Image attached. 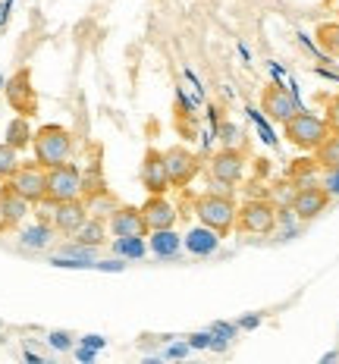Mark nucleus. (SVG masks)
I'll return each mask as SVG.
<instances>
[{"label": "nucleus", "mask_w": 339, "mask_h": 364, "mask_svg": "<svg viewBox=\"0 0 339 364\" xmlns=\"http://www.w3.org/2000/svg\"><path fill=\"white\" fill-rule=\"evenodd\" d=\"M323 188L330 195H339V170H327V179H323Z\"/></svg>", "instance_id": "c85d7f7f"}, {"label": "nucleus", "mask_w": 339, "mask_h": 364, "mask_svg": "<svg viewBox=\"0 0 339 364\" xmlns=\"http://www.w3.org/2000/svg\"><path fill=\"white\" fill-rule=\"evenodd\" d=\"M141 217H145L148 232L173 230V226H176V220H179L173 201H167V195H148V201L141 204Z\"/></svg>", "instance_id": "ddd939ff"}, {"label": "nucleus", "mask_w": 339, "mask_h": 364, "mask_svg": "<svg viewBox=\"0 0 339 364\" xmlns=\"http://www.w3.org/2000/svg\"><path fill=\"white\" fill-rule=\"evenodd\" d=\"M13 226H10V220H6V214H4V208H0V232H10Z\"/></svg>", "instance_id": "7c9ffc66"}, {"label": "nucleus", "mask_w": 339, "mask_h": 364, "mask_svg": "<svg viewBox=\"0 0 339 364\" xmlns=\"http://www.w3.org/2000/svg\"><path fill=\"white\" fill-rule=\"evenodd\" d=\"M32 148H35V161L41 164L44 170H50V166L66 164L72 157V135L66 126L48 123L32 135Z\"/></svg>", "instance_id": "f03ea898"}, {"label": "nucleus", "mask_w": 339, "mask_h": 364, "mask_svg": "<svg viewBox=\"0 0 339 364\" xmlns=\"http://www.w3.org/2000/svg\"><path fill=\"white\" fill-rule=\"evenodd\" d=\"M50 346L54 348H70V336H66V333H50Z\"/></svg>", "instance_id": "c756f323"}, {"label": "nucleus", "mask_w": 339, "mask_h": 364, "mask_svg": "<svg viewBox=\"0 0 339 364\" xmlns=\"http://www.w3.org/2000/svg\"><path fill=\"white\" fill-rule=\"evenodd\" d=\"M6 104L19 117H35L38 113V91L32 88V70H19L6 82Z\"/></svg>", "instance_id": "1a4fd4ad"}, {"label": "nucleus", "mask_w": 339, "mask_h": 364, "mask_svg": "<svg viewBox=\"0 0 339 364\" xmlns=\"http://www.w3.org/2000/svg\"><path fill=\"white\" fill-rule=\"evenodd\" d=\"M330 204V192L323 186H301L292 198V210H296L298 220H314L327 210Z\"/></svg>", "instance_id": "2eb2a0df"}, {"label": "nucleus", "mask_w": 339, "mask_h": 364, "mask_svg": "<svg viewBox=\"0 0 339 364\" xmlns=\"http://www.w3.org/2000/svg\"><path fill=\"white\" fill-rule=\"evenodd\" d=\"M110 232L113 236H148V226H145V217H141V208H132V204H119V208L110 210V220H107Z\"/></svg>", "instance_id": "4468645a"}, {"label": "nucleus", "mask_w": 339, "mask_h": 364, "mask_svg": "<svg viewBox=\"0 0 339 364\" xmlns=\"http://www.w3.org/2000/svg\"><path fill=\"white\" fill-rule=\"evenodd\" d=\"M32 135L35 132H32V126H28V117H16L6 123V145H13L16 151L32 145Z\"/></svg>", "instance_id": "aec40b11"}, {"label": "nucleus", "mask_w": 339, "mask_h": 364, "mask_svg": "<svg viewBox=\"0 0 339 364\" xmlns=\"http://www.w3.org/2000/svg\"><path fill=\"white\" fill-rule=\"evenodd\" d=\"M323 119H327L330 129H336V132H339V95H333V97H327V101H323Z\"/></svg>", "instance_id": "a878e982"}, {"label": "nucleus", "mask_w": 339, "mask_h": 364, "mask_svg": "<svg viewBox=\"0 0 339 364\" xmlns=\"http://www.w3.org/2000/svg\"><path fill=\"white\" fill-rule=\"evenodd\" d=\"M19 151L13 148V145H6V141H0V182H6L16 173V166H19Z\"/></svg>", "instance_id": "b1692460"}, {"label": "nucleus", "mask_w": 339, "mask_h": 364, "mask_svg": "<svg viewBox=\"0 0 339 364\" xmlns=\"http://www.w3.org/2000/svg\"><path fill=\"white\" fill-rule=\"evenodd\" d=\"M70 198H82V173L75 164H57L48 170V195L44 201L57 204V201H70Z\"/></svg>", "instance_id": "39448f33"}, {"label": "nucleus", "mask_w": 339, "mask_h": 364, "mask_svg": "<svg viewBox=\"0 0 339 364\" xmlns=\"http://www.w3.org/2000/svg\"><path fill=\"white\" fill-rule=\"evenodd\" d=\"M141 186L148 188V195H167L170 192V176H167V161H163V151L148 148L141 157Z\"/></svg>", "instance_id": "9d476101"}, {"label": "nucleus", "mask_w": 339, "mask_h": 364, "mask_svg": "<svg viewBox=\"0 0 339 364\" xmlns=\"http://www.w3.org/2000/svg\"><path fill=\"white\" fill-rule=\"evenodd\" d=\"M283 132H286V141H289V145H296L298 151H314L323 139H327L330 126H327V119H323V117H318V113L296 110L283 123Z\"/></svg>", "instance_id": "7ed1b4c3"}, {"label": "nucleus", "mask_w": 339, "mask_h": 364, "mask_svg": "<svg viewBox=\"0 0 339 364\" xmlns=\"http://www.w3.org/2000/svg\"><path fill=\"white\" fill-rule=\"evenodd\" d=\"M117 252L126 255V257H141V255H145L141 236H119V239H117Z\"/></svg>", "instance_id": "393cba45"}, {"label": "nucleus", "mask_w": 339, "mask_h": 364, "mask_svg": "<svg viewBox=\"0 0 339 364\" xmlns=\"http://www.w3.org/2000/svg\"><path fill=\"white\" fill-rule=\"evenodd\" d=\"M245 176V154L236 148H220L210 157V186H220V192H230Z\"/></svg>", "instance_id": "0eeeda50"}, {"label": "nucleus", "mask_w": 339, "mask_h": 364, "mask_svg": "<svg viewBox=\"0 0 339 364\" xmlns=\"http://www.w3.org/2000/svg\"><path fill=\"white\" fill-rule=\"evenodd\" d=\"M163 161H167V176H170V186L173 188H185L188 182H192L201 173L198 157H195L185 145L167 148V151H163Z\"/></svg>", "instance_id": "6e6552de"}, {"label": "nucleus", "mask_w": 339, "mask_h": 364, "mask_svg": "<svg viewBox=\"0 0 339 364\" xmlns=\"http://www.w3.org/2000/svg\"><path fill=\"white\" fill-rule=\"evenodd\" d=\"M63 255L72 257L75 264H88V261H92V248H88V245H79V242H75V245H66Z\"/></svg>", "instance_id": "bb28decb"}, {"label": "nucleus", "mask_w": 339, "mask_h": 364, "mask_svg": "<svg viewBox=\"0 0 339 364\" xmlns=\"http://www.w3.org/2000/svg\"><path fill=\"white\" fill-rule=\"evenodd\" d=\"M0 208H4L10 226H19L22 220H26V214H28V208H32V204L22 198L16 188H10V182H4V186H0Z\"/></svg>", "instance_id": "dca6fc26"}, {"label": "nucleus", "mask_w": 339, "mask_h": 364, "mask_svg": "<svg viewBox=\"0 0 339 364\" xmlns=\"http://www.w3.org/2000/svg\"><path fill=\"white\" fill-rule=\"evenodd\" d=\"M217 245H220V236H217L214 230H208L205 223L188 230V236H185V248L192 255H214Z\"/></svg>", "instance_id": "f3484780"}, {"label": "nucleus", "mask_w": 339, "mask_h": 364, "mask_svg": "<svg viewBox=\"0 0 339 364\" xmlns=\"http://www.w3.org/2000/svg\"><path fill=\"white\" fill-rule=\"evenodd\" d=\"M50 208H54V214H50V226H54L57 232H63V236H75V230L88 220V201L85 198L57 201V204H50Z\"/></svg>", "instance_id": "f8f14e48"}, {"label": "nucleus", "mask_w": 339, "mask_h": 364, "mask_svg": "<svg viewBox=\"0 0 339 364\" xmlns=\"http://www.w3.org/2000/svg\"><path fill=\"white\" fill-rule=\"evenodd\" d=\"M314 38H318V44L330 57H339V22H323V26H318Z\"/></svg>", "instance_id": "4be33fe9"}, {"label": "nucleus", "mask_w": 339, "mask_h": 364, "mask_svg": "<svg viewBox=\"0 0 339 364\" xmlns=\"http://www.w3.org/2000/svg\"><path fill=\"white\" fill-rule=\"evenodd\" d=\"M220 135H223V145H226V148H232V145L239 141V129L230 126V123H220Z\"/></svg>", "instance_id": "cd10ccee"}, {"label": "nucleus", "mask_w": 339, "mask_h": 364, "mask_svg": "<svg viewBox=\"0 0 339 364\" xmlns=\"http://www.w3.org/2000/svg\"><path fill=\"white\" fill-rule=\"evenodd\" d=\"M314 164L321 170H339V132L336 129H330L327 139L314 148Z\"/></svg>", "instance_id": "a211bd4d"}, {"label": "nucleus", "mask_w": 339, "mask_h": 364, "mask_svg": "<svg viewBox=\"0 0 339 364\" xmlns=\"http://www.w3.org/2000/svg\"><path fill=\"white\" fill-rule=\"evenodd\" d=\"M192 208H195V217L214 230L220 239H226L232 230H236V208L239 204L232 201L230 192H201L192 198Z\"/></svg>", "instance_id": "f257e3e1"}, {"label": "nucleus", "mask_w": 339, "mask_h": 364, "mask_svg": "<svg viewBox=\"0 0 339 364\" xmlns=\"http://www.w3.org/2000/svg\"><path fill=\"white\" fill-rule=\"evenodd\" d=\"M75 242L79 245H88V248H97L107 242V230H104V220H85V223L75 230Z\"/></svg>", "instance_id": "6ab92c4d"}, {"label": "nucleus", "mask_w": 339, "mask_h": 364, "mask_svg": "<svg viewBox=\"0 0 339 364\" xmlns=\"http://www.w3.org/2000/svg\"><path fill=\"white\" fill-rule=\"evenodd\" d=\"M261 110L267 113L270 119H276V123H286V119H289L296 110H301V107H298L296 95H292L289 88L270 82V85L261 91Z\"/></svg>", "instance_id": "9b49d317"}, {"label": "nucleus", "mask_w": 339, "mask_h": 364, "mask_svg": "<svg viewBox=\"0 0 339 364\" xmlns=\"http://www.w3.org/2000/svg\"><path fill=\"white\" fill-rule=\"evenodd\" d=\"M54 236V226L50 223H35L28 230H22V245L26 248H44Z\"/></svg>", "instance_id": "5701e85b"}, {"label": "nucleus", "mask_w": 339, "mask_h": 364, "mask_svg": "<svg viewBox=\"0 0 339 364\" xmlns=\"http://www.w3.org/2000/svg\"><path fill=\"white\" fill-rule=\"evenodd\" d=\"M276 220H280V210L274 201L252 198L236 208V230L245 236H270L276 230Z\"/></svg>", "instance_id": "20e7f679"}, {"label": "nucleus", "mask_w": 339, "mask_h": 364, "mask_svg": "<svg viewBox=\"0 0 339 364\" xmlns=\"http://www.w3.org/2000/svg\"><path fill=\"white\" fill-rule=\"evenodd\" d=\"M10 188H16V192L26 198L28 204H41L44 195H48V170H44L38 161H28V164H19L16 173H13L10 179Z\"/></svg>", "instance_id": "423d86ee"}, {"label": "nucleus", "mask_w": 339, "mask_h": 364, "mask_svg": "<svg viewBox=\"0 0 339 364\" xmlns=\"http://www.w3.org/2000/svg\"><path fill=\"white\" fill-rule=\"evenodd\" d=\"M151 248L161 257H173L179 252V236L173 230H157V232H151Z\"/></svg>", "instance_id": "412c9836"}]
</instances>
